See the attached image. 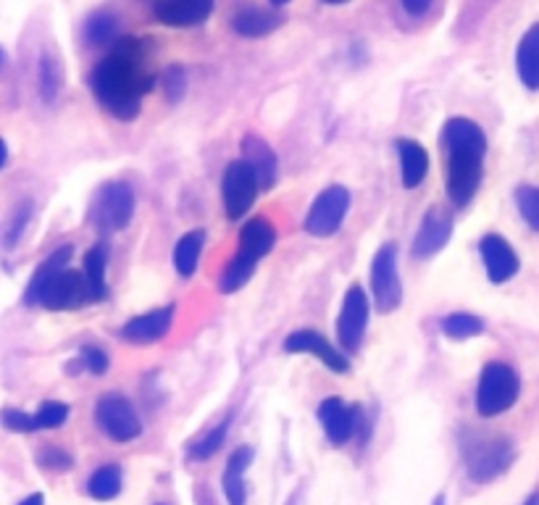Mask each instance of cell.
Wrapping results in <instances>:
<instances>
[{"label": "cell", "mask_w": 539, "mask_h": 505, "mask_svg": "<svg viewBox=\"0 0 539 505\" xmlns=\"http://www.w3.org/2000/svg\"><path fill=\"white\" fill-rule=\"evenodd\" d=\"M156 77L150 72L148 50L142 40L124 37L116 48L95 66L90 85L98 103L121 121H132L140 114V100L153 87Z\"/></svg>", "instance_id": "1"}, {"label": "cell", "mask_w": 539, "mask_h": 505, "mask_svg": "<svg viewBox=\"0 0 539 505\" xmlns=\"http://www.w3.org/2000/svg\"><path fill=\"white\" fill-rule=\"evenodd\" d=\"M447 148V195L455 206H469L482 185V161L487 153V137L471 119H450L445 124Z\"/></svg>", "instance_id": "2"}, {"label": "cell", "mask_w": 539, "mask_h": 505, "mask_svg": "<svg viewBox=\"0 0 539 505\" xmlns=\"http://www.w3.org/2000/svg\"><path fill=\"white\" fill-rule=\"evenodd\" d=\"M518 377L508 363H487L476 387V411L482 416L505 413L518 400Z\"/></svg>", "instance_id": "3"}, {"label": "cell", "mask_w": 539, "mask_h": 505, "mask_svg": "<svg viewBox=\"0 0 539 505\" xmlns=\"http://www.w3.org/2000/svg\"><path fill=\"white\" fill-rule=\"evenodd\" d=\"M135 214V190L127 182L103 185L90 206V221L100 232H119Z\"/></svg>", "instance_id": "4"}, {"label": "cell", "mask_w": 539, "mask_h": 505, "mask_svg": "<svg viewBox=\"0 0 539 505\" xmlns=\"http://www.w3.org/2000/svg\"><path fill=\"white\" fill-rule=\"evenodd\" d=\"M95 421L114 442H132L142 434V421L124 395L108 392L95 403Z\"/></svg>", "instance_id": "5"}, {"label": "cell", "mask_w": 539, "mask_h": 505, "mask_svg": "<svg viewBox=\"0 0 539 505\" xmlns=\"http://www.w3.org/2000/svg\"><path fill=\"white\" fill-rule=\"evenodd\" d=\"M371 295L382 313H390L400 306L403 285L398 274V248L392 242L382 245L371 261Z\"/></svg>", "instance_id": "6"}, {"label": "cell", "mask_w": 539, "mask_h": 505, "mask_svg": "<svg viewBox=\"0 0 539 505\" xmlns=\"http://www.w3.org/2000/svg\"><path fill=\"white\" fill-rule=\"evenodd\" d=\"M258 195V179L245 161H232L221 177V200H224V214L229 219H242L248 214Z\"/></svg>", "instance_id": "7"}, {"label": "cell", "mask_w": 539, "mask_h": 505, "mask_svg": "<svg viewBox=\"0 0 539 505\" xmlns=\"http://www.w3.org/2000/svg\"><path fill=\"white\" fill-rule=\"evenodd\" d=\"M350 193L342 185L327 187L313 200L311 211L305 216V232L313 237H332L348 216Z\"/></svg>", "instance_id": "8"}, {"label": "cell", "mask_w": 539, "mask_h": 505, "mask_svg": "<svg viewBox=\"0 0 539 505\" xmlns=\"http://www.w3.org/2000/svg\"><path fill=\"white\" fill-rule=\"evenodd\" d=\"M369 327V298L363 287L353 285L345 292L340 319H337V337L345 350H358Z\"/></svg>", "instance_id": "9"}, {"label": "cell", "mask_w": 539, "mask_h": 505, "mask_svg": "<svg viewBox=\"0 0 539 505\" xmlns=\"http://www.w3.org/2000/svg\"><path fill=\"white\" fill-rule=\"evenodd\" d=\"M90 303V290H87L85 274L79 271L64 269L48 287H45L40 306L50 308V311H74Z\"/></svg>", "instance_id": "10"}, {"label": "cell", "mask_w": 539, "mask_h": 505, "mask_svg": "<svg viewBox=\"0 0 539 505\" xmlns=\"http://www.w3.org/2000/svg\"><path fill=\"white\" fill-rule=\"evenodd\" d=\"M513 461V448L508 440H487L469 453V474L474 482H490L503 474Z\"/></svg>", "instance_id": "11"}, {"label": "cell", "mask_w": 539, "mask_h": 505, "mask_svg": "<svg viewBox=\"0 0 539 505\" xmlns=\"http://www.w3.org/2000/svg\"><path fill=\"white\" fill-rule=\"evenodd\" d=\"M284 350H287V353H311V356L319 358L327 369L337 371V374L350 369L348 358L342 356L337 348H332V342H329L327 337L319 335V332H311V329H300V332L287 337V340H284Z\"/></svg>", "instance_id": "12"}, {"label": "cell", "mask_w": 539, "mask_h": 505, "mask_svg": "<svg viewBox=\"0 0 539 505\" xmlns=\"http://www.w3.org/2000/svg\"><path fill=\"white\" fill-rule=\"evenodd\" d=\"M174 313H177V308L166 306L156 308V311L150 313H142V316H135V319L124 324L121 337L132 342V345H153V342L161 340L171 329Z\"/></svg>", "instance_id": "13"}, {"label": "cell", "mask_w": 539, "mask_h": 505, "mask_svg": "<svg viewBox=\"0 0 539 505\" xmlns=\"http://www.w3.org/2000/svg\"><path fill=\"white\" fill-rule=\"evenodd\" d=\"M319 421L327 440L340 448V445L350 442V437L358 429V411L345 406L340 398H327L319 406Z\"/></svg>", "instance_id": "14"}, {"label": "cell", "mask_w": 539, "mask_h": 505, "mask_svg": "<svg viewBox=\"0 0 539 505\" xmlns=\"http://www.w3.org/2000/svg\"><path fill=\"white\" fill-rule=\"evenodd\" d=\"M482 250L484 269H487V277L495 282V285H503L518 271V258L516 250L508 245L500 235H487L479 245Z\"/></svg>", "instance_id": "15"}, {"label": "cell", "mask_w": 539, "mask_h": 505, "mask_svg": "<svg viewBox=\"0 0 539 505\" xmlns=\"http://www.w3.org/2000/svg\"><path fill=\"white\" fill-rule=\"evenodd\" d=\"M213 0H158L156 19L169 27H195L211 16Z\"/></svg>", "instance_id": "16"}, {"label": "cell", "mask_w": 539, "mask_h": 505, "mask_svg": "<svg viewBox=\"0 0 539 505\" xmlns=\"http://www.w3.org/2000/svg\"><path fill=\"white\" fill-rule=\"evenodd\" d=\"M450 232H453V219L437 208L429 211L421 221V229L416 232V240H413V256L432 258L434 253H440L450 240Z\"/></svg>", "instance_id": "17"}, {"label": "cell", "mask_w": 539, "mask_h": 505, "mask_svg": "<svg viewBox=\"0 0 539 505\" xmlns=\"http://www.w3.org/2000/svg\"><path fill=\"white\" fill-rule=\"evenodd\" d=\"M277 242V229L274 224L266 219H250L240 232V248H237V256L248 258L253 264H258L266 253H271Z\"/></svg>", "instance_id": "18"}, {"label": "cell", "mask_w": 539, "mask_h": 505, "mask_svg": "<svg viewBox=\"0 0 539 505\" xmlns=\"http://www.w3.org/2000/svg\"><path fill=\"white\" fill-rule=\"evenodd\" d=\"M242 156H245L242 161L256 174L258 190L274 185V179H277V156H274V150H271L269 145L263 143L261 137H245V140H242Z\"/></svg>", "instance_id": "19"}, {"label": "cell", "mask_w": 539, "mask_h": 505, "mask_svg": "<svg viewBox=\"0 0 539 505\" xmlns=\"http://www.w3.org/2000/svg\"><path fill=\"white\" fill-rule=\"evenodd\" d=\"M69 258H71V245H64V248L53 250V256H50L48 261H43V266H37L35 277L29 279L27 292H24V303H27V306H37V303H40L45 287L66 269Z\"/></svg>", "instance_id": "20"}, {"label": "cell", "mask_w": 539, "mask_h": 505, "mask_svg": "<svg viewBox=\"0 0 539 505\" xmlns=\"http://www.w3.org/2000/svg\"><path fill=\"white\" fill-rule=\"evenodd\" d=\"M250 461H253V450L250 448H237L229 456L224 477H221V487H224L229 505H245V469L250 466Z\"/></svg>", "instance_id": "21"}, {"label": "cell", "mask_w": 539, "mask_h": 505, "mask_svg": "<svg viewBox=\"0 0 539 505\" xmlns=\"http://www.w3.org/2000/svg\"><path fill=\"white\" fill-rule=\"evenodd\" d=\"M518 77L529 90H539V24H534L518 43L516 53Z\"/></svg>", "instance_id": "22"}, {"label": "cell", "mask_w": 539, "mask_h": 505, "mask_svg": "<svg viewBox=\"0 0 539 505\" xmlns=\"http://www.w3.org/2000/svg\"><path fill=\"white\" fill-rule=\"evenodd\" d=\"M400 153V171H403L405 187H419L424 182L426 171H429V156H426L424 145L413 143V140H398Z\"/></svg>", "instance_id": "23"}, {"label": "cell", "mask_w": 539, "mask_h": 505, "mask_svg": "<svg viewBox=\"0 0 539 505\" xmlns=\"http://www.w3.org/2000/svg\"><path fill=\"white\" fill-rule=\"evenodd\" d=\"M106 266H108V250L106 245H95L85 256V282L90 290V300H106Z\"/></svg>", "instance_id": "24"}, {"label": "cell", "mask_w": 539, "mask_h": 505, "mask_svg": "<svg viewBox=\"0 0 539 505\" xmlns=\"http://www.w3.org/2000/svg\"><path fill=\"white\" fill-rule=\"evenodd\" d=\"M279 22H282V19H279L277 14L263 11V8L256 6H248L242 8L232 24H235V29L242 37H263L269 35V32H274V29L279 27Z\"/></svg>", "instance_id": "25"}, {"label": "cell", "mask_w": 539, "mask_h": 505, "mask_svg": "<svg viewBox=\"0 0 539 505\" xmlns=\"http://www.w3.org/2000/svg\"><path fill=\"white\" fill-rule=\"evenodd\" d=\"M203 242H206V232L203 229H192L187 232L174 248V266L182 277H192L198 269L200 253H203Z\"/></svg>", "instance_id": "26"}, {"label": "cell", "mask_w": 539, "mask_h": 505, "mask_svg": "<svg viewBox=\"0 0 539 505\" xmlns=\"http://www.w3.org/2000/svg\"><path fill=\"white\" fill-rule=\"evenodd\" d=\"M87 492H90V498L95 500H114L116 495L121 492V471L119 466H100L95 469V474L87 482Z\"/></svg>", "instance_id": "27"}, {"label": "cell", "mask_w": 539, "mask_h": 505, "mask_svg": "<svg viewBox=\"0 0 539 505\" xmlns=\"http://www.w3.org/2000/svg\"><path fill=\"white\" fill-rule=\"evenodd\" d=\"M258 264H253V261H248V258L235 256L232 258V264L224 269V274H221V282H219V290L221 292H237L240 287H245L250 282V277H253V271H256Z\"/></svg>", "instance_id": "28"}, {"label": "cell", "mask_w": 539, "mask_h": 505, "mask_svg": "<svg viewBox=\"0 0 539 505\" xmlns=\"http://www.w3.org/2000/svg\"><path fill=\"white\" fill-rule=\"evenodd\" d=\"M442 329H445V335L453 337V340H469V337L482 332L484 324L482 319H476L474 313H450V316L442 321Z\"/></svg>", "instance_id": "29"}, {"label": "cell", "mask_w": 539, "mask_h": 505, "mask_svg": "<svg viewBox=\"0 0 539 505\" xmlns=\"http://www.w3.org/2000/svg\"><path fill=\"white\" fill-rule=\"evenodd\" d=\"M227 432H229V419L221 421L219 427H213L208 434H203L198 442H192L190 456L195 458V461H206V458L216 456L221 450V445H224V440H227Z\"/></svg>", "instance_id": "30"}, {"label": "cell", "mask_w": 539, "mask_h": 505, "mask_svg": "<svg viewBox=\"0 0 539 505\" xmlns=\"http://www.w3.org/2000/svg\"><path fill=\"white\" fill-rule=\"evenodd\" d=\"M116 19L111 14H95L87 19L85 37L90 45H106L116 40Z\"/></svg>", "instance_id": "31"}, {"label": "cell", "mask_w": 539, "mask_h": 505, "mask_svg": "<svg viewBox=\"0 0 539 505\" xmlns=\"http://www.w3.org/2000/svg\"><path fill=\"white\" fill-rule=\"evenodd\" d=\"M516 206L524 216V221L534 232H539V187H518L516 190Z\"/></svg>", "instance_id": "32"}, {"label": "cell", "mask_w": 539, "mask_h": 505, "mask_svg": "<svg viewBox=\"0 0 539 505\" xmlns=\"http://www.w3.org/2000/svg\"><path fill=\"white\" fill-rule=\"evenodd\" d=\"M35 419V429H58L64 427L66 419H69V406L64 403H45L37 413H32Z\"/></svg>", "instance_id": "33"}, {"label": "cell", "mask_w": 539, "mask_h": 505, "mask_svg": "<svg viewBox=\"0 0 539 505\" xmlns=\"http://www.w3.org/2000/svg\"><path fill=\"white\" fill-rule=\"evenodd\" d=\"M164 90L171 103H177L187 93V74L179 66H169L164 74Z\"/></svg>", "instance_id": "34"}, {"label": "cell", "mask_w": 539, "mask_h": 505, "mask_svg": "<svg viewBox=\"0 0 539 505\" xmlns=\"http://www.w3.org/2000/svg\"><path fill=\"white\" fill-rule=\"evenodd\" d=\"M0 421H3V427L11 429V432H37L35 429V419L24 411H16V408H6V411L0 413Z\"/></svg>", "instance_id": "35"}, {"label": "cell", "mask_w": 539, "mask_h": 505, "mask_svg": "<svg viewBox=\"0 0 539 505\" xmlns=\"http://www.w3.org/2000/svg\"><path fill=\"white\" fill-rule=\"evenodd\" d=\"M79 363H82L90 374H106L108 369L106 350L87 345V348H82V353H79Z\"/></svg>", "instance_id": "36"}, {"label": "cell", "mask_w": 539, "mask_h": 505, "mask_svg": "<svg viewBox=\"0 0 539 505\" xmlns=\"http://www.w3.org/2000/svg\"><path fill=\"white\" fill-rule=\"evenodd\" d=\"M40 90H43V98L53 103L58 93V74L50 58H43V64H40Z\"/></svg>", "instance_id": "37"}, {"label": "cell", "mask_w": 539, "mask_h": 505, "mask_svg": "<svg viewBox=\"0 0 539 505\" xmlns=\"http://www.w3.org/2000/svg\"><path fill=\"white\" fill-rule=\"evenodd\" d=\"M40 463H43V466H48V469H58V471L71 469V458L66 456L64 450H56V448L45 450L43 456H40Z\"/></svg>", "instance_id": "38"}, {"label": "cell", "mask_w": 539, "mask_h": 505, "mask_svg": "<svg viewBox=\"0 0 539 505\" xmlns=\"http://www.w3.org/2000/svg\"><path fill=\"white\" fill-rule=\"evenodd\" d=\"M27 221H29V203H24L22 208H16L14 224H11V229H8V235H6V245H14V242L22 237V229Z\"/></svg>", "instance_id": "39"}, {"label": "cell", "mask_w": 539, "mask_h": 505, "mask_svg": "<svg viewBox=\"0 0 539 505\" xmlns=\"http://www.w3.org/2000/svg\"><path fill=\"white\" fill-rule=\"evenodd\" d=\"M429 6H432V0H403V8L411 16H424Z\"/></svg>", "instance_id": "40"}, {"label": "cell", "mask_w": 539, "mask_h": 505, "mask_svg": "<svg viewBox=\"0 0 539 505\" xmlns=\"http://www.w3.org/2000/svg\"><path fill=\"white\" fill-rule=\"evenodd\" d=\"M45 503V498L43 495H40V492H37V495H29L27 500H22V503L19 505H43Z\"/></svg>", "instance_id": "41"}, {"label": "cell", "mask_w": 539, "mask_h": 505, "mask_svg": "<svg viewBox=\"0 0 539 505\" xmlns=\"http://www.w3.org/2000/svg\"><path fill=\"white\" fill-rule=\"evenodd\" d=\"M6 158H8V148H6V143L0 140V169H3V164H6Z\"/></svg>", "instance_id": "42"}, {"label": "cell", "mask_w": 539, "mask_h": 505, "mask_svg": "<svg viewBox=\"0 0 539 505\" xmlns=\"http://www.w3.org/2000/svg\"><path fill=\"white\" fill-rule=\"evenodd\" d=\"M524 505H539V492H534L532 498L526 500V503H524Z\"/></svg>", "instance_id": "43"}, {"label": "cell", "mask_w": 539, "mask_h": 505, "mask_svg": "<svg viewBox=\"0 0 539 505\" xmlns=\"http://www.w3.org/2000/svg\"><path fill=\"white\" fill-rule=\"evenodd\" d=\"M274 6H284V3H290V0H271Z\"/></svg>", "instance_id": "44"}, {"label": "cell", "mask_w": 539, "mask_h": 505, "mask_svg": "<svg viewBox=\"0 0 539 505\" xmlns=\"http://www.w3.org/2000/svg\"><path fill=\"white\" fill-rule=\"evenodd\" d=\"M327 3H334V6H342V3H348V0H327Z\"/></svg>", "instance_id": "45"}, {"label": "cell", "mask_w": 539, "mask_h": 505, "mask_svg": "<svg viewBox=\"0 0 539 505\" xmlns=\"http://www.w3.org/2000/svg\"><path fill=\"white\" fill-rule=\"evenodd\" d=\"M432 505H445V498H442V495H440V498L434 500V503H432Z\"/></svg>", "instance_id": "46"}, {"label": "cell", "mask_w": 539, "mask_h": 505, "mask_svg": "<svg viewBox=\"0 0 539 505\" xmlns=\"http://www.w3.org/2000/svg\"><path fill=\"white\" fill-rule=\"evenodd\" d=\"M3 61H6V56H3V50H0V66H3Z\"/></svg>", "instance_id": "47"}]
</instances>
